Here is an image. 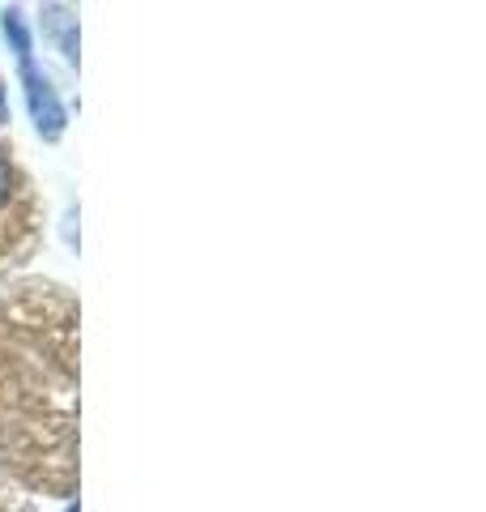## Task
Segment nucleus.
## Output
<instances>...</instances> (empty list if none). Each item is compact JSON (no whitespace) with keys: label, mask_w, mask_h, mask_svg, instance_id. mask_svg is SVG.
I'll list each match as a JSON object with an SVG mask.
<instances>
[{"label":"nucleus","mask_w":486,"mask_h":512,"mask_svg":"<svg viewBox=\"0 0 486 512\" xmlns=\"http://www.w3.org/2000/svg\"><path fill=\"white\" fill-rule=\"evenodd\" d=\"M5 39L13 43V52H18V60H30V35H26V22L18 9L5 13Z\"/></svg>","instance_id":"obj_5"},{"label":"nucleus","mask_w":486,"mask_h":512,"mask_svg":"<svg viewBox=\"0 0 486 512\" xmlns=\"http://www.w3.org/2000/svg\"><path fill=\"white\" fill-rule=\"evenodd\" d=\"M22 188H26V180L18 175V167H13V158L0 150V218L13 210V201L22 197Z\"/></svg>","instance_id":"obj_4"},{"label":"nucleus","mask_w":486,"mask_h":512,"mask_svg":"<svg viewBox=\"0 0 486 512\" xmlns=\"http://www.w3.org/2000/svg\"><path fill=\"white\" fill-rule=\"evenodd\" d=\"M9 116V107H5V82H0V120Z\"/></svg>","instance_id":"obj_6"},{"label":"nucleus","mask_w":486,"mask_h":512,"mask_svg":"<svg viewBox=\"0 0 486 512\" xmlns=\"http://www.w3.org/2000/svg\"><path fill=\"white\" fill-rule=\"evenodd\" d=\"M43 30L56 39L60 56L69 60V64H77V18H73V9L47 5V9H43Z\"/></svg>","instance_id":"obj_3"},{"label":"nucleus","mask_w":486,"mask_h":512,"mask_svg":"<svg viewBox=\"0 0 486 512\" xmlns=\"http://www.w3.org/2000/svg\"><path fill=\"white\" fill-rule=\"evenodd\" d=\"M22 64V86H26V107H30V120H35V128L47 137V141H60L64 124H69V116H64V103L56 99L52 82L35 69V60H18Z\"/></svg>","instance_id":"obj_2"},{"label":"nucleus","mask_w":486,"mask_h":512,"mask_svg":"<svg viewBox=\"0 0 486 512\" xmlns=\"http://www.w3.org/2000/svg\"><path fill=\"white\" fill-rule=\"evenodd\" d=\"M0 466L30 491H77V303L60 286L0 299Z\"/></svg>","instance_id":"obj_1"}]
</instances>
